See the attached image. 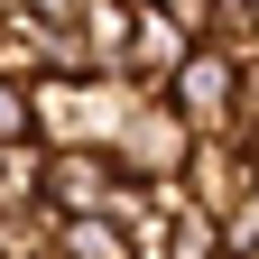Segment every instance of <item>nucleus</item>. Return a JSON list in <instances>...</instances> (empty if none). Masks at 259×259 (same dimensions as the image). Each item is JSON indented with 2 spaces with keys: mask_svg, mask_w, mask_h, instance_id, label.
<instances>
[{
  "mask_svg": "<svg viewBox=\"0 0 259 259\" xmlns=\"http://www.w3.org/2000/svg\"><path fill=\"white\" fill-rule=\"evenodd\" d=\"M167 102L194 139H232V111H241V56L232 47H194L176 74H167Z\"/></svg>",
  "mask_w": 259,
  "mask_h": 259,
  "instance_id": "nucleus-2",
  "label": "nucleus"
},
{
  "mask_svg": "<svg viewBox=\"0 0 259 259\" xmlns=\"http://www.w3.org/2000/svg\"><path fill=\"white\" fill-rule=\"evenodd\" d=\"M111 157H120V176H139V185H176V176H185V157H194V130L176 120L167 93H139V111L120 120Z\"/></svg>",
  "mask_w": 259,
  "mask_h": 259,
  "instance_id": "nucleus-3",
  "label": "nucleus"
},
{
  "mask_svg": "<svg viewBox=\"0 0 259 259\" xmlns=\"http://www.w3.org/2000/svg\"><path fill=\"white\" fill-rule=\"evenodd\" d=\"M185 204L194 213H213V222H232L250 194H259V157L241 148V139H194V157H185Z\"/></svg>",
  "mask_w": 259,
  "mask_h": 259,
  "instance_id": "nucleus-4",
  "label": "nucleus"
},
{
  "mask_svg": "<svg viewBox=\"0 0 259 259\" xmlns=\"http://www.w3.org/2000/svg\"><path fill=\"white\" fill-rule=\"evenodd\" d=\"M47 259H139L111 213H56V250Z\"/></svg>",
  "mask_w": 259,
  "mask_h": 259,
  "instance_id": "nucleus-7",
  "label": "nucleus"
},
{
  "mask_svg": "<svg viewBox=\"0 0 259 259\" xmlns=\"http://www.w3.org/2000/svg\"><path fill=\"white\" fill-rule=\"evenodd\" d=\"M250 259H259V250H250Z\"/></svg>",
  "mask_w": 259,
  "mask_h": 259,
  "instance_id": "nucleus-13",
  "label": "nucleus"
},
{
  "mask_svg": "<svg viewBox=\"0 0 259 259\" xmlns=\"http://www.w3.org/2000/svg\"><path fill=\"white\" fill-rule=\"evenodd\" d=\"M0 139H37V102H28V83L0 74Z\"/></svg>",
  "mask_w": 259,
  "mask_h": 259,
  "instance_id": "nucleus-9",
  "label": "nucleus"
},
{
  "mask_svg": "<svg viewBox=\"0 0 259 259\" xmlns=\"http://www.w3.org/2000/svg\"><path fill=\"white\" fill-rule=\"evenodd\" d=\"M28 102H37V148H111L120 120L139 111V83L47 74V83H28Z\"/></svg>",
  "mask_w": 259,
  "mask_h": 259,
  "instance_id": "nucleus-1",
  "label": "nucleus"
},
{
  "mask_svg": "<svg viewBox=\"0 0 259 259\" xmlns=\"http://www.w3.org/2000/svg\"><path fill=\"white\" fill-rule=\"evenodd\" d=\"M19 10H37V19H47V28H74V19H83V10H93V0H19Z\"/></svg>",
  "mask_w": 259,
  "mask_h": 259,
  "instance_id": "nucleus-10",
  "label": "nucleus"
},
{
  "mask_svg": "<svg viewBox=\"0 0 259 259\" xmlns=\"http://www.w3.org/2000/svg\"><path fill=\"white\" fill-rule=\"evenodd\" d=\"M120 157L111 148H47V185H37V204L47 213H111V194H120Z\"/></svg>",
  "mask_w": 259,
  "mask_h": 259,
  "instance_id": "nucleus-5",
  "label": "nucleus"
},
{
  "mask_svg": "<svg viewBox=\"0 0 259 259\" xmlns=\"http://www.w3.org/2000/svg\"><path fill=\"white\" fill-rule=\"evenodd\" d=\"M0 10H19V0H0Z\"/></svg>",
  "mask_w": 259,
  "mask_h": 259,
  "instance_id": "nucleus-11",
  "label": "nucleus"
},
{
  "mask_svg": "<svg viewBox=\"0 0 259 259\" xmlns=\"http://www.w3.org/2000/svg\"><path fill=\"white\" fill-rule=\"evenodd\" d=\"M222 259H241V250H222Z\"/></svg>",
  "mask_w": 259,
  "mask_h": 259,
  "instance_id": "nucleus-12",
  "label": "nucleus"
},
{
  "mask_svg": "<svg viewBox=\"0 0 259 259\" xmlns=\"http://www.w3.org/2000/svg\"><path fill=\"white\" fill-rule=\"evenodd\" d=\"M194 56V37H185V19L167 10V0H139V19H130V83L139 93H167V74Z\"/></svg>",
  "mask_w": 259,
  "mask_h": 259,
  "instance_id": "nucleus-6",
  "label": "nucleus"
},
{
  "mask_svg": "<svg viewBox=\"0 0 259 259\" xmlns=\"http://www.w3.org/2000/svg\"><path fill=\"white\" fill-rule=\"evenodd\" d=\"M47 185V148L37 139H0V213H28Z\"/></svg>",
  "mask_w": 259,
  "mask_h": 259,
  "instance_id": "nucleus-8",
  "label": "nucleus"
}]
</instances>
